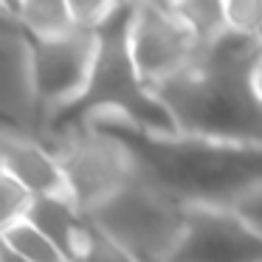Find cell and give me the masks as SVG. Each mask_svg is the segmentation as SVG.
Segmentation results:
<instances>
[{
	"label": "cell",
	"instance_id": "cell-1",
	"mask_svg": "<svg viewBox=\"0 0 262 262\" xmlns=\"http://www.w3.org/2000/svg\"><path fill=\"white\" fill-rule=\"evenodd\" d=\"M262 40L226 29L198 48L192 65L152 88L169 107L178 136L262 147V96L256 76Z\"/></svg>",
	"mask_w": 262,
	"mask_h": 262
},
{
	"label": "cell",
	"instance_id": "cell-2",
	"mask_svg": "<svg viewBox=\"0 0 262 262\" xmlns=\"http://www.w3.org/2000/svg\"><path fill=\"white\" fill-rule=\"evenodd\" d=\"M88 130L119 141L136 161L138 178L181 206H231L262 189V147L152 136L119 116H96Z\"/></svg>",
	"mask_w": 262,
	"mask_h": 262
},
{
	"label": "cell",
	"instance_id": "cell-3",
	"mask_svg": "<svg viewBox=\"0 0 262 262\" xmlns=\"http://www.w3.org/2000/svg\"><path fill=\"white\" fill-rule=\"evenodd\" d=\"M138 3H113L110 14L102 20L96 34V59L79 99L68 107L51 113L54 133L76 136L85 133L96 116H119L133 127L152 136H178V124L169 107L152 93V88L141 79L136 59L130 51V31L136 20Z\"/></svg>",
	"mask_w": 262,
	"mask_h": 262
},
{
	"label": "cell",
	"instance_id": "cell-4",
	"mask_svg": "<svg viewBox=\"0 0 262 262\" xmlns=\"http://www.w3.org/2000/svg\"><path fill=\"white\" fill-rule=\"evenodd\" d=\"M183 214L186 206L138 178L88 217L113 234L138 262H166L181 239Z\"/></svg>",
	"mask_w": 262,
	"mask_h": 262
},
{
	"label": "cell",
	"instance_id": "cell-5",
	"mask_svg": "<svg viewBox=\"0 0 262 262\" xmlns=\"http://www.w3.org/2000/svg\"><path fill=\"white\" fill-rule=\"evenodd\" d=\"M54 155L62 166L68 198L85 214L96 211L113 194H119L133 181H138L133 155L119 141L99 136L93 130L68 136Z\"/></svg>",
	"mask_w": 262,
	"mask_h": 262
},
{
	"label": "cell",
	"instance_id": "cell-6",
	"mask_svg": "<svg viewBox=\"0 0 262 262\" xmlns=\"http://www.w3.org/2000/svg\"><path fill=\"white\" fill-rule=\"evenodd\" d=\"M166 262H262V231L228 206H186Z\"/></svg>",
	"mask_w": 262,
	"mask_h": 262
},
{
	"label": "cell",
	"instance_id": "cell-7",
	"mask_svg": "<svg viewBox=\"0 0 262 262\" xmlns=\"http://www.w3.org/2000/svg\"><path fill=\"white\" fill-rule=\"evenodd\" d=\"M200 42L178 17L172 3H138L130 31L136 68L149 88L175 79L192 65Z\"/></svg>",
	"mask_w": 262,
	"mask_h": 262
},
{
	"label": "cell",
	"instance_id": "cell-8",
	"mask_svg": "<svg viewBox=\"0 0 262 262\" xmlns=\"http://www.w3.org/2000/svg\"><path fill=\"white\" fill-rule=\"evenodd\" d=\"M96 59V34L71 31L57 40H31V88L51 113L82 96Z\"/></svg>",
	"mask_w": 262,
	"mask_h": 262
},
{
	"label": "cell",
	"instance_id": "cell-9",
	"mask_svg": "<svg viewBox=\"0 0 262 262\" xmlns=\"http://www.w3.org/2000/svg\"><path fill=\"white\" fill-rule=\"evenodd\" d=\"M0 164H3V175L17 181L31 198L68 194L57 155L29 138L0 133Z\"/></svg>",
	"mask_w": 262,
	"mask_h": 262
},
{
	"label": "cell",
	"instance_id": "cell-10",
	"mask_svg": "<svg viewBox=\"0 0 262 262\" xmlns=\"http://www.w3.org/2000/svg\"><path fill=\"white\" fill-rule=\"evenodd\" d=\"M26 220L34 228H40L54 245L65 254V259L76 256L82 228H85L88 214L68 198V194H54V198H34Z\"/></svg>",
	"mask_w": 262,
	"mask_h": 262
},
{
	"label": "cell",
	"instance_id": "cell-11",
	"mask_svg": "<svg viewBox=\"0 0 262 262\" xmlns=\"http://www.w3.org/2000/svg\"><path fill=\"white\" fill-rule=\"evenodd\" d=\"M12 17L23 31H29L31 40H57L71 31H76L71 17V3L62 0H29V3H14L9 6Z\"/></svg>",
	"mask_w": 262,
	"mask_h": 262
},
{
	"label": "cell",
	"instance_id": "cell-12",
	"mask_svg": "<svg viewBox=\"0 0 262 262\" xmlns=\"http://www.w3.org/2000/svg\"><path fill=\"white\" fill-rule=\"evenodd\" d=\"M178 12V17L186 23V29L194 34V40L200 46L211 42L214 37H220L228 29L226 20V3L217 0H189V3H172Z\"/></svg>",
	"mask_w": 262,
	"mask_h": 262
},
{
	"label": "cell",
	"instance_id": "cell-13",
	"mask_svg": "<svg viewBox=\"0 0 262 262\" xmlns=\"http://www.w3.org/2000/svg\"><path fill=\"white\" fill-rule=\"evenodd\" d=\"M74 259H79V262H138L113 234H107L91 217L85 220V228H82V237H79V245H76Z\"/></svg>",
	"mask_w": 262,
	"mask_h": 262
},
{
	"label": "cell",
	"instance_id": "cell-14",
	"mask_svg": "<svg viewBox=\"0 0 262 262\" xmlns=\"http://www.w3.org/2000/svg\"><path fill=\"white\" fill-rule=\"evenodd\" d=\"M0 239L29 262H68L62 251H59L40 228L31 226L29 220H20L17 226H12Z\"/></svg>",
	"mask_w": 262,
	"mask_h": 262
},
{
	"label": "cell",
	"instance_id": "cell-15",
	"mask_svg": "<svg viewBox=\"0 0 262 262\" xmlns=\"http://www.w3.org/2000/svg\"><path fill=\"white\" fill-rule=\"evenodd\" d=\"M31 200L34 198L17 181H12L9 175H0V237L12 226H17L20 220H26Z\"/></svg>",
	"mask_w": 262,
	"mask_h": 262
},
{
	"label": "cell",
	"instance_id": "cell-16",
	"mask_svg": "<svg viewBox=\"0 0 262 262\" xmlns=\"http://www.w3.org/2000/svg\"><path fill=\"white\" fill-rule=\"evenodd\" d=\"M226 20L231 31L262 40V0H228Z\"/></svg>",
	"mask_w": 262,
	"mask_h": 262
},
{
	"label": "cell",
	"instance_id": "cell-17",
	"mask_svg": "<svg viewBox=\"0 0 262 262\" xmlns=\"http://www.w3.org/2000/svg\"><path fill=\"white\" fill-rule=\"evenodd\" d=\"M113 3H99V0H71V17L79 31H96L102 20L110 14Z\"/></svg>",
	"mask_w": 262,
	"mask_h": 262
},
{
	"label": "cell",
	"instance_id": "cell-18",
	"mask_svg": "<svg viewBox=\"0 0 262 262\" xmlns=\"http://www.w3.org/2000/svg\"><path fill=\"white\" fill-rule=\"evenodd\" d=\"M228 209L237 211L243 220H248L254 228H259V231H262V189H254V192L237 198Z\"/></svg>",
	"mask_w": 262,
	"mask_h": 262
},
{
	"label": "cell",
	"instance_id": "cell-19",
	"mask_svg": "<svg viewBox=\"0 0 262 262\" xmlns=\"http://www.w3.org/2000/svg\"><path fill=\"white\" fill-rule=\"evenodd\" d=\"M0 262H29V259H23L17 251H12L3 239H0Z\"/></svg>",
	"mask_w": 262,
	"mask_h": 262
},
{
	"label": "cell",
	"instance_id": "cell-20",
	"mask_svg": "<svg viewBox=\"0 0 262 262\" xmlns=\"http://www.w3.org/2000/svg\"><path fill=\"white\" fill-rule=\"evenodd\" d=\"M256 88H259V96H262V68H259V76H256Z\"/></svg>",
	"mask_w": 262,
	"mask_h": 262
},
{
	"label": "cell",
	"instance_id": "cell-21",
	"mask_svg": "<svg viewBox=\"0 0 262 262\" xmlns=\"http://www.w3.org/2000/svg\"><path fill=\"white\" fill-rule=\"evenodd\" d=\"M0 175H3V164H0Z\"/></svg>",
	"mask_w": 262,
	"mask_h": 262
},
{
	"label": "cell",
	"instance_id": "cell-22",
	"mask_svg": "<svg viewBox=\"0 0 262 262\" xmlns=\"http://www.w3.org/2000/svg\"><path fill=\"white\" fill-rule=\"evenodd\" d=\"M74 262H79V259H74Z\"/></svg>",
	"mask_w": 262,
	"mask_h": 262
}]
</instances>
